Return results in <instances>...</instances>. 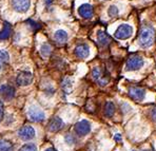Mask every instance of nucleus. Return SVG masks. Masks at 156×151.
<instances>
[{
    "label": "nucleus",
    "mask_w": 156,
    "mask_h": 151,
    "mask_svg": "<svg viewBox=\"0 0 156 151\" xmlns=\"http://www.w3.org/2000/svg\"><path fill=\"white\" fill-rule=\"evenodd\" d=\"M52 53V48L50 45H48V43H44V45H42V47H41V54L43 55V56L48 57L50 56Z\"/></svg>",
    "instance_id": "obj_22"
},
{
    "label": "nucleus",
    "mask_w": 156,
    "mask_h": 151,
    "mask_svg": "<svg viewBox=\"0 0 156 151\" xmlns=\"http://www.w3.org/2000/svg\"><path fill=\"white\" fill-rule=\"evenodd\" d=\"M52 2H53V0H45V5L49 8V6L52 4Z\"/></svg>",
    "instance_id": "obj_30"
},
{
    "label": "nucleus",
    "mask_w": 156,
    "mask_h": 151,
    "mask_svg": "<svg viewBox=\"0 0 156 151\" xmlns=\"http://www.w3.org/2000/svg\"><path fill=\"white\" fill-rule=\"evenodd\" d=\"M3 115H4V108H3V104L0 102V122L2 120L3 118Z\"/></svg>",
    "instance_id": "obj_27"
},
{
    "label": "nucleus",
    "mask_w": 156,
    "mask_h": 151,
    "mask_svg": "<svg viewBox=\"0 0 156 151\" xmlns=\"http://www.w3.org/2000/svg\"><path fill=\"white\" fill-rule=\"evenodd\" d=\"M11 33H12V27H11L10 24L8 22L4 23V27L1 32H0V40H5L8 39L11 36Z\"/></svg>",
    "instance_id": "obj_18"
},
{
    "label": "nucleus",
    "mask_w": 156,
    "mask_h": 151,
    "mask_svg": "<svg viewBox=\"0 0 156 151\" xmlns=\"http://www.w3.org/2000/svg\"><path fill=\"white\" fill-rule=\"evenodd\" d=\"M129 95L133 100L141 102L146 96V91L139 87H131L129 90Z\"/></svg>",
    "instance_id": "obj_11"
},
{
    "label": "nucleus",
    "mask_w": 156,
    "mask_h": 151,
    "mask_svg": "<svg viewBox=\"0 0 156 151\" xmlns=\"http://www.w3.org/2000/svg\"><path fill=\"white\" fill-rule=\"evenodd\" d=\"M119 11L118 9H117V6L115 5H111L109 8V10H108V14H109L110 17H116L117 15H118Z\"/></svg>",
    "instance_id": "obj_25"
},
{
    "label": "nucleus",
    "mask_w": 156,
    "mask_h": 151,
    "mask_svg": "<svg viewBox=\"0 0 156 151\" xmlns=\"http://www.w3.org/2000/svg\"><path fill=\"white\" fill-rule=\"evenodd\" d=\"M92 76L94 81H96L99 84V86H105L110 81V75L105 70H101L99 67H96L92 71Z\"/></svg>",
    "instance_id": "obj_2"
},
{
    "label": "nucleus",
    "mask_w": 156,
    "mask_h": 151,
    "mask_svg": "<svg viewBox=\"0 0 156 151\" xmlns=\"http://www.w3.org/2000/svg\"><path fill=\"white\" fill-rule=\"evenodd\" d=\"M65 141L66 144H69V145H74V144L76 143V138H75L72 134H66L65 137Z\"/></svg>",
    "instance_id": "obj_26"
},
{
    "label": "nucleus",
    "mask_w": 156,
    "mask_h": 151,
    "mask_svg": "<svg viewBox=\"0 0 156 151\" xmlns=\"http://www.w3.org/2000/svg\"><path fill=\"white\" fill-rule=\"evenodd\" d=\"M27 115L31 118V120L36 123L39 122H43L45 118V114L43 113V111L41 109H39L38 107L36 106H32L30 107L29 111H27Z\"/></svg>",
    "instance_id": "obj_5"
},
{
    "label": "nucleus",
    "mask_w": 156,
    "mask_h": 151,
    "mask_svg": "<svg viewBox=\"0 0 156 151\" xmlns=\"http://www.w3.org/2000/svg\"><path fill=\"white\" fill-rule=\"evenodd\" d=\"M33 81V75L31 72H27V71H22L17 74L16 77V84L20 87L29 86L30 84Z\"/></svg>",
    "instance_id": "obj_6"
},
{
    "label": "nucleus",
    "mask_w": 156,
    "mask_h": 151,
    "mask_svg": "<svg viewBox=\"0 0 156 151\" xmlns=\"http://www.w3.org/2000/svg\"><path fill=\"white\" fill-rule=\"evenodd\" d=\"M26 23L30 27H31L32 30H33L34 32H36V31H38V30H40L41 29V26L38 23V22H36V21H34V20H32V19H27V21H26Z\"/></svg>",
    "instance_id": "obj_21"
},
{
    "label": "nucleus",
    "mask_w": 156,
    "mask_h": 151,
    "mask_svg": "<svg viewBox=\"0 0 156 151\" xmlns=\"http://www.w3.org/2000/svg\"><path fill=\"white\" fill-rule=\"evenodd\" d=\"M0 96L5 100H11L15 96V88L10 84L0 86Z\"/></svg>",
    "instance_id": "obj_10"
},
{
    "label": "nucleus",
    "mask_w": 156,
    "mask_h": 151,
    "mask_svg": "<svg viewBox=\"0 0 156 151\" xmlns=\"http://www.w3.org/2000/svg\"><path fill=\"white\" fill-rule=\"evenodd\" d=\"M152 118L156 122V108L153 109V111H152Z\"/></svg>",
    "instance_id": "obj_28"
},
{
    "label": "nucleus",
    "mask_w": 156,
    "mask_h": 151,
    "mask_svg": "<svg viewBox=\"0 0 156 151\" xmlns=\"http://www.w3.org/2000/svg\"><path fill=\"white\" fill-rule=\"evenodd\" d=\"M97 39H98V42H99L102 47H107V45H109L110 43H111V41H112L111 37H110L107 33H105V32H102V31L98 32Z\"/></svg>",
    "instance_id": "obj_15"
},
{
    "label": "nucleus",
    "mask_w": 156,
    "mask_h": 151,
    "mask_svg": "<svg viewBox=\"0 0 156 151\" xmlns=\"http://www.w3.org/2000/svg\"><path fill=\"white\" fill-rule=\"evenodd\" d=\"M54 38H55V40H56L57 42L65 43V42H66V40H68L69 35H68V33H66L65 30H58V31L55 32Z\"/></svg>",
    "instance_id": "obj_17"
},
{
    "label": "nucleus",
    "mask_w": 156,
    "mask_h": 151,
    "mask_svg": "<svg viewBox=\"0 0 156 151\" xmlns=\"http://www.w3.org/2000/svg\"><path fill=\"white\" fill-rule=\"evenodd\" d=\"M45 151H56V150H55L54 148H49V149H47Z\"/></svg>",
    "instance_id": "obj_31"
},
{
    "label": "nucleus",
    "mask_w": 156,
    "mask_h": 151,
    "mask_svg": "<svg viewBox=\"0 0 156 151\" xmlns=\"http://www.w3.org/2000/svg\"><path fill=\"white\" fill-rule=\"evenodd\" d=\"M0 151H14V146L8 139H0Z\"/></svg>",
    "instance_id": "obj_20"
},
{
    "label": "nucleus",
    "mask_w": 156,
    "mask_h": 151,
    "mask_svg": "<svg viewBox=\"0 0 156 151\" xmlns=\"http://www.w3.org/2000/svg\"><path fill=\"white\" fill-rule=\"evenodd\" d=\"M155 39V33L154 30L151 27H144L141 29L140 33L138 36V42L140 47L143 48H149L153 45Z\"/></svg>",
    "instance_id": "obj_1"
},
{
    "label": "nucleus",
    "mask_w": 156,
    "mask_h": 151,
    "mask_svg": "<svg viewBox=\"0 0 156 151\" xmlns=\"http://www.w3.org/2000/svg\"><path fill=\"white\" fill-rule=\"evenodd\" d=\"M74 52L78 58H87V57L90 55V48H89L88 45L81 43V45H78L77 47L75 48Z\"/></svg>",
    "instance_id": "obj_13"
},
{
    "label": "nucleus",
    "mask_w": 156,
    "mask_h": 151,
    "mask_svg": "<svg viewBox=\"0 0 156 151\" xmlns=\"http://www.w3.org/2000/svg\"><path fill=\"white\" fill-rule=\"evenodd\" d=\"M144 66V59L138 55H133L127 60L126 69L128 71H136L139 70Z\"/></svg>",
    "instance_id": "obj_3"
},
{
    "label": "nucleus",
    "mask_w": 156,
    "mask_h": 151,
    "mask_svg": "<svg viewBox=\"0 0 156 151\" xmlns=\"http://www.w3.org/2000/svg\"><path fill=\"white\" fill-rule=\"evenodd\" d=\"M133 33V27L130 24H121L115 31V37L117 39H127L131 37Z\"/></svg>",
    "instance_id": "obj_4"
},
{
    "label": "nucleus",
    "mask_w": 156,
    "mask_h": 151,
    "mask_svg": "<svg viewBox=\"0 0 156 151\" xmlns=\"http://www.w3.org/2000/svg\"><path fill=\"white\" fill-rule=\"evenodd\" d=\"M114 138H115V141H116V142H120V141H121V135H120V134H116Z\"/></svg>",
    "instance_id": "obj_29"
},
{
    "label": "nucleus",
    "mask_w": 156,
    "mask_h": 151,
    "mask_svg": "<svg viewBox=\"0 0 156 151\" xmlns=\"http://www.w3.org/2000/svg\"><path fill=\"white\" fill-rule=\"evenodd\" d=\"M10 63V55L4 50H0V71L3 70Z\"/></svg>",
    "instance_id": "obj_16"
},
{
    "label": "nucleus",
    "mask_w": 156,
    "mask_h": 151,
    "mask_svg": "<svg viewBox=\"0 0 156 151\" xmlns=\"http://www.w3.org/2000/svg\"><path fill=\"white\" fill-rule=\"evenodd\" d=\"M71 88H72V81H71L70 78H66L62 81V89L66 92H70Z\"/></svg>",
    "instance_id": "obj_23"
},
{
    "label": "nucleus",
    "mask_w": 156,
    "mask_h": 151,
    "mask_svg": "<svg viewBox=\"0 0 156 151\" xmlns=\"http://www.w3.org/2000/svg\"><path fill=\"white\" fill-rule=\"evenodd\" d=\"M19 151H37V147L34 144H26L20 148Z\"/></svg>",
    "instance_id": "obj_24"
},
{
    "label": "nucleus",
    "mask_w": 156,
    "mask_h": 151,
    "mask_svg": "<svg viewBox=\"0 0 156 151\" xmlns=\"http://www.w3.org/2000/svg\"><path fill=\"white\" fill-rule=\"evenodd\" d=\"M74 130L76 132L77 135L84 136L91 131V124L86 120H82L78 122L74 127Z\"/></svg>",
    "instance_id": "obj_7"
},
{
    "label": "nucleus",
    "mask_w": 156,
    "mask_h": 151,
    "mask_svg": "<svg viewBox=\"0 0 156 151\" xmlns=\"http://www.w3.org/2000/svg\"><path fill=\"white\" fill-rule=\"evenodd\" d=\"M18 135L22 141H30L35 137V130L31 126H23L18 131Z\"/></svg>",
    "instance_id": "obj_8"
},
{
    "label": "nucleus",
    "mask_w": 156,
    "mask_h": 151,
    "mask_svg": "<svg viewBox=\"0 0 156 151\" xmlns=\"http://www.w3.org/2000/svg\"><path fill=\"white\" fill-rule=\"evenodd\" d=\"M63 127V122L60 117H53L51 120L49 122V125H48V129L51 132H57L59 130H61Z\"/></svg>",
    "instance_id": "obj_12"
},
{
    "label": "nucleus",
    "mask_w": 156,
    "mask_h": 151,
    "mask_svg": "<svg viewBox=\"0 0 156 151\" xmlns=\"http://www.w3.org/2000/svg\"><path fill=\"white\" fill-rule=\"evenodd\" d=\"M115 113V105L112 102H107L105 105V114L108 117H112Z\"/></svg>",
    "instance_id": "obj_19"
},
{
    "label": "nucleus",
    "mask_w": 156,
    "mask_h": 151,
    "mask_svg": "<svg viewBox=\"0 0 156 151\" xmlns=\"http://www.w3.org/2000/svg\"><path fill=\"white\" fill-rule=\"evenodd\" d=\"M78 13H79V15L81 16L82 18H86V19H89V18H91L92 16H93V8H92L91 4L89 3H84L82 4V5L79 6V9H78Z\"/></svg>",
    "instance_id": "obj_14"
},
{
    "label": "nucleus",
    "mask_w": 156,
    "mask_h": 151,
    "mask_svg": "<svg viewBox=\"0 0 156 151\" xmlns=\"http://www.w3.org/2000/svg\"><path fill=\"white\" fill-rule=\"evenodd\" d=\"M13 9L18 13H26L30 9L31 0H12Z\"/></svg>",
    "instance_id": "obj_9"
}]
</instances>
